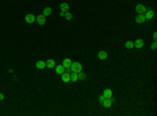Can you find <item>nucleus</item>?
<instances>
[{
  "label": "nucleus",
  "instance_id": "4468645a",
  "mask_svg": "<svg viewBox=\"0 0 157 116\" xmlns=\"http://www.w3.org/2000/svg\"><path fill=\"white\" fill-rule=\"evenodd\" d=\"M36 67L38 68V69H43V68H45V62L44 61H38V62L36 63Z\"/></svg>",
  "mask_w": 157,
  "mask_h": 116
},
{
  "label": "nucleus",
  "instance_id": "9d476101",
  "mask_svg": "<svg viewBox=\"0 0 157 116\" xmlns=\"http://www.w3.org/2000/svg\"><path fill=\"white\" fill-rule=\"evenodd\" d=\"M98 59L99 60H106L107 58H108V53H107L106 51H104V50H101L98 52Z\"/></svg>",
  "mask_w": 157,
  "mask_h": 116
},
{
  "label": "nucleus",
  "instance_id": "dca6fc26",
  "mask_svg": "<svg viewBox=\"0 0 157 116\" xmlns=\"http://www.w3.org/2000/svg\"><path fill=\"white\" fill-rule=\"evenodd\" d=\"M111 105H112L111 99H110V98H105V101L103 102V106L105 108H110V107H111Z\"/></svg>",
  "mask_w": 157,
  "mask_h": 116
},
{
  "label": "nucleus",
  "instance_id": "ddd939ff",
  "mask_svg": "<svg viewBox=\"0 0 157 116\" xmlns=\"http://www.w3.org/2000/svg\"><path fill=\"white\" fill-rule=\"evenodd\" d=\"M72 64V62H71V60L70 59H64V61H63V66H64L65 68H69L70 66H71Z\"/></svg>",
  "mask_w": 157,
  "mask_h": 116
},
{
  "label": "nucleus",
  "instance_id": "39448f33",
  "mask_svg": "<svg viewBox=\"0 0 157 116\" xmlns=\"http://www.w3.org/2000/svg\"><path fill=\"white\" fill-rule=\"evenodd\" d=\"M145 21H146V18L142 15H138L137 17H135V22L138 23V24H142V23H145Z\"/></svg>",
  "mask_w": 157,
  "mask_h": 116
},
{
  "label": "nucleus",
  "instance_id": "6e6552de",
  "mask_svg": "<svg viewBox=\"0 0 157 116\" xmlns=\"http://www.w3.org/2000/svg\"><path fill=\"white\" fill-rule=\"evenodd\" d=\"M153 16H154V12L151 9H149V10H147V12H146V14H145V18H146V20L148 19V20H150L153 18Z\"/></svg>",
  "mask_w": 157,
  "mask_h": 116
},
{
  "label": "nucleus",
  "instance_id": "20e7f679",
  "mask_svg": "<svg viewBox=\"0 0 157 116\" xmlns=\"http://www.w3.org/2000/svg\"><path fill=\"white\" fill-rule=\"evenodd\" d=\"M60 10H61V12L67 13L68 10H69V5H68L66 2H62V3L60 4Z\"/></svg>",
  "mask_w": 157,
  "mask_h": 116
},
{
  "label": "nucleus",
  "instance_id": "f03ea898",
  "mask_svg": "<svg viewBox=\"0 0 157 116\" xmlns=\"http://www.w3.org/2000/svg\"><path fill=\"white\" fill-rule=\"evenodd\" d=\"M135 10L138 13L139 15H142V16H145V14H146V12H147V9L145 6H143L142 4H137L135 6Z\"/></svg>",
  "mask_w": 157,
  "mask_h": 116
},
{
  "label": "nucleus",
  "instance_id": "5701e85b",
  "mask_svg": "<svg viewBox=\"0 0 157 116\" xmlns=\"http://www.w3.org/2000/svg\"><path fill=\"white\" fill-rule=\"evenodd\" d=\"M156 47H157V43L156 42H154V43L151 45V48L153 49V50H156Z\"/></svg>",
  "mask_w": 157,
  "mask_h": 116
},
{
  "label": "nucleus",
  "instance_id": "393cba45",
  "mask_svg": "<svg viewBox=\"0 0 157 116\" xmlns=\"http://www.w3.org/2000/svg\"><path fill=\"white\" fill-rule=\"evenodd\" d=\"M3 98H4V95H3L2 93H0V101H2Z\"/></svg>",
  "mask_w": 157,
  "mask_h": 116
},
{
  "label": "nucleus",
  "instance_id": "f8f14e48",
  "mask_svg": "<svg viewBox=\"0 0 157 116\" xmlns=\"http://www.w3.org/2000/svg\"><path fill=\"white\" fill-rule=\"evenodd\" d=\"M62 81L64 82V83H68V82L70 81V74L67 72H64L62 73Z\"/></svg>",
  "mask_w": 157,
  "mask_h": 116
},
{
  "label": "nucleus",
  "instance_id": "f257e3e1",
  "mask_svg": "<svg viewBox=\"0 0 157 116\" xmlns=\"http://www.w3.org/2000/svg\"><path fill=\"white\" fill-rule=\"evenodd\" d=\"M82 64L78 62H74L72 63L71 66H70V69H71L72 72H75V73H80L82 71Z\"/></svg>",
  "mask_w": 157,
  "mask_h": 116
},
{
  "label": "nucleus",
  "instance_id": "2eb2a0df",
  "mask_svg": "<svg viewBox=\"0 0 157 116\" xmlns=\"http://www.w3.org/2000/svg\"><path fill=\"white\" fill-rule=\"evenodd\" d=\"M103 95L105 96V98H110V97H112V91L110 89H106V90H104Z\"/></svg>",
  "mask_w": 157,
  "mask_h": 116
},
{
  "label": "nucleus",
  "instance_id": "aec40b11",
  "mask_svg": "<svg viewBox=\"0 0 157 116\" xmlns=\"http://www.w3.org/2000/svg\"><path fill=\"white\" fill-rule=\"evenodd\" d=\"M64 17H65V19L66 20H71L72 19V14H70L69 12H67V13H65Z\"/></svg>",
  "mask_w": 157,
  "mask_h": 116
},
{
  "label": "nucleus",
  "instance_id": "9b49d317",
  "mask_svg": "<svg viewBox=\"0 0 157 116\" xmlns=\"http://www.w3.org/2000/svg\"><path fill=\"white\" fill-rule=\"evenodd\" d=\"M56 72L58 74H62V73L65 72V67L63 65H58L56 67Z\"/></svg>",
  "mask_w": 157,
  "mask_h": 116
},
{
  "label": "nucleus",
  "instance_id": "a878e982",
  "mask_svg": "<svg viewBox=\"0 0 157 116\" xmlns=\"http://www.w3.org/2000/svg\"><path fill=\"white\" fill-rule=\"evenodd\" d=\"M64 15H65V13H64V12H61V13H60V16H62V17H63Z\"/></svg>",
  "mask_w": 157,
  "mask_h": 116
},
{
  "label": "nucleus",
  "instance_id": "a211bd4d",
  "mask_svg": "<svg viewBox=\"0 0 157 116\" xmlns=\"http://www.w3.org/2000/svg\"><path fill=\"white\" fill-rule=\"evenodd\" d=\"M78 80V73H75V72L70 73V81H72V82H77Z\"/></svg>",
  "mask_w": 157,
  "mask_h": 116
},
{
  "label": "nucleus",
  "instance_id": "7ed1b4c3",
  "mask_svg": "<svg viewBox=\"0 0 157 116\" xmlns=\"http://www.w3.org/2000/svg\"><path fill=\"white\" fill-rule=\"evenodd\" d=\"M37 21H38L39 25H44L45 24V21H46V17L44 15H39L37 17Z\"/></svg>",
  "mask_w": 157,
  "mask_h": 116
},
{
  "label": "nucleus",
  "instance_id": "412c9836",
  "mask_svg": "<svg viewBox=\"0 0 157 116\" xmlns=\"http://www.w3.org/2000/svg\"><path fill=\"white\" fill-rule=\"evenodd\" d=\"M78 80H84V78L86 77V74H85V73H83L82 71H81L80 73H78Z\"/></svg>",
  "mask_w": 157,
  "mask_h": 116
},
{
  "label": "nucleus",
  "instance_id": "b1692460",
  "mask_svg": "<svg viewBox=\"0 0 157 116\" xmlns=\"http://www.w3.org/2000/svg\"><path fill=\"white\" fill-rule=\"evenodd\" d=\"M153 38H154V41L156 42V41H157V33H156V31L153 34Z\"/></svg>",
  "mask_w": 157,
  "mask_h": 116
},
{
  "label": "nucleus",
  "instance_id": "0eeeda50",
  "mask_svg": "<svg viewBox=\"0 0 157 116\" xmlns=\"http://www.w3.org/2000/svg\"><path fill=\"white\" fill-rule=\"evenodd\" d=\"M35 16H34L33 14H27L25 15V21L27 23H34V21H35Z\"/></svg>",
  "mask_w": 157,
  "mask_h": 116
},
{
  "label": "nucleus",
  "instance_id": "6ab92c4d",
  "mask_svg": "<svg viewBox=\"0 0 157 116\" xmlns=\"http://www.w3.org/2000/svg\"><path fill=\"white\" fill-rule=\"evenodd\" d=\"M125 46L127 47L128 49H132L133 47H134V44H133L132 41H127V42L125 43Z\"/></svg>",
  "mask_w": 157,
  "mask_h": 116
},
{
  "label": "nucleus",
  "instance_id": "4be33fe9",
  "mask_svg": "<svg viewBox=\"0 0 157 116\" xmlns=\"http://www.w3.org/2000/svg\"><path fill=\"white\" fill-rule=\"evenodd\" d=\"M104 101H105V96L104 95H101L98 97V102H99V104H103Z\"/></svg>",
  "mask_w": 157,
  "mask_h": 116
},
{
  "label": "nucleus",
  "instance_id": "1a4fd4ad",
  "mask_svg": "<svg viewBox=\"0 0 157 116\" xmlns=\"http://www.w3.org/2000/svg\"><path fill=\"white\" fill-rule=\"evenodd\" d=\"M133 44H134V47H136V48H141L143 46V41L141 39H138V40L133 42Z\"/></svg>",
  "mask_w": 157,
  "mask_h": 116
},
{
  "label": "nucleus",
  "instance_id": "f3484780",
  "mask_svg": "<svg viewBox=\"0 0 157 116\" xmlns=\"http://www.w3.org/2000/svg\"><path fill=\"white\" fill-rule=\"evenodd\" d=\"M50 14H51V7L47 6V7H45V9L43 10V15L45 16V17H47V16H49Z\"/></svg>",
  "mask_w": 157,
  "mask_h": 116
},
{
  "label": "nucleus",
  "instance_id": "423d86ee",
  "mask_svg": "<svg viewBox=\"0 0 157 116\" xmlns=\"http://www.w3.org/2000/svg\"><path fill=\"white\" fill-rule=\"evenodd\" d=\"M45 66L47 68H54V67H56V62L52 59H49L45 62Z\"/></svg>",
  "mask_w": 157,
  "mask_h": 116
}]
</instances>
